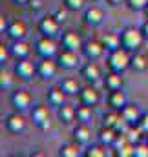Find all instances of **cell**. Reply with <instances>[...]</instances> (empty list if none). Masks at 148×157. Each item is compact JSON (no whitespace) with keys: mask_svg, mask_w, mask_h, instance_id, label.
I'll list each match as a JSON object with an SVG mask.
<instances>
[{"mask_svg":"<svg viewBox=\"0 0 148 157\" xmlns=\"http://www.w3.org/2000/svg\"><path fill=\"white\" fill-rule=\"evenodd\" d=\"M111 6H117V4H121V2H124V0H108Z\"/></svg>","mask_w":148,"mask_h":157,"instance_id":"45","label":"cell"},{"mask_svg":"<svg viewBox=\"0 0 148 157\" xmlns=\"http://www.w3.org/2000/svg\"><path fill=\"white\" fill-rule=\"evenodd\" d=\"M104 51H106V48L99 40H88V42L82 44V53H84V57L88 60H99V59H103Z\"/></svg>","mask_w":148,"mask_h":157,"instance_id":"5","label":"cell"},{"mask_svg":"<svg viewBox=\"0 0 148 157\" xmlns=\"http://www.w3.org/2000/svg\"><path fill=\"white\" fill-rule=\"evenodd\" d=\"M108 66H110L111 71H119V73H124L128 68H132V55L128 49H124L123 46L110 51L108 55Z\"/></svg>","mask_w":148,"mask_h":157,"instance_id":"2","label":"cell"},{"mask_svg":"<svg viewBox=\"0 0 148 157\" xmlns=\"http://www.w3.org/2000/svg\"><path fill=\"white\" fill-rule=\"evenodd\" d=\"M77 121L90 124V121H93V106H88V104L77 106Z\"/></svg>","mask_w":148,"mask_h":157,"instance_id":"27","label":"cell"},{"mask_svg":"<svg viewBox=\"0 0 148 157\" xmlns=\"http://www.w3.org/2000/svg\"><path fill=\"white\" fill-rule=\"evenodd\" d=\"M124 133H126L128 141H130V143H134V144L141 143V137L145 135V132L141 130V126H139V124H134V126H130V128H128Z\"/></svg>","mask_w":148,"mask_h":157,"instance_id":"30","label":"cell"},{"mask_svg":"<svg viewBox=\"0 0 148 157\" xmlns=\"http://www.w3.org/2000/svg\"><path fill=\"white\" fill-rule=\"evenodd\" d=\"M6 126L11 133H22L26 130V119L20 115V112L11 113L9 117L6 119Z\"/></svg>","mask_w":148,"mask_h":157,"instance_id":"18","label":"cell"},{"mask_svg":"<svg viewBox=\"0 0 148 157\" xmlns=\"http://www.w3.org/2000/svg\"><path fill=\"white\" fill-rule=\"evenodd\" d=\"M139 126H141V130L145 132V135H148V113H143V117L139 121Z\"/></svg>","mask_w":148,"mask_h":157,"instance_id":"40","label":"cell"},{"mask_svg":"<svg viewBox=\"0 0 148 157\" xmlns=\"http://www.w3.org/2000/svg\"><path fill=\"white\" fill-rule=\"evenodd\" d=\"M73 139L80 146L92 143V128H90L88 122H79L77 124V128L73 130Z\"/></svg>","mask_w":148,"mask_h":157,"instance_id":"15","label":"cell"},{"mask_svg":"<svg viewBox=\"0 0 148 157\" xmlns=\"http://www.w3.org/2000/svg\"><path fill=\"white\" fill-rule=\"evenodd\" d=\"M145 39L146 37H145L143 29H137V28H124L121 31V46L124 49H128L130 53L139 51V48L143 46Z\"/></svg>","mask_w":148,"mask_h":157,"instance_id":"1","label":"cell"},{"mask_svg":"<svg viewBox=\"0 0 148 157\" xmlns=\"http://www.w3.org/2000/svg\"><path fill=\"white\" fill-rule=\"evenodd\" d=\"M59 155L60 157H79L80 155V144H79L77 141L62 144L60 150H59Z\"/></svg>","mask_w":148,"mask_h":157,"instance_id":"26","label":"cell"},{"mask_svg":"<svg viewBox=\"0 0 148 157\" xmlns=\"http://www.w3.org/2000/svg\"><path fill=\"white\" fill-rule=\"evenodd\" d=\"M31 119H33V122L37 124L42 132L49 130V126H51V122H49V110L44 104H38V106H35L31 110Z\"/></svg>","mask_w":148,"mask_h":157,"instance_id":"6","label":"cell"},{"mask_svg":"<svg viewBox=\"0 0 148 157\" xmlns=\"http://www.w3.org/2000/svg\"><path fill=\"white\" fill-rule=\"evenodd\" d=\"M59 62L53 60V57H42V60L37 64V73L38 77H42L44 80H51L59 73Z\"/></svg>","mask_w":148,"mask_h":157,"instance_id":"4","label":"cell"},{"mask_svg":"<svg viewBox=\"0 0 148 157\" xmlns=\"http://www.w3.org/2000/svg\"><path fill=\"white\" fill-rule=\"evenodd\" d=\"M79 101H80V104L95 106V104L101 101V93H99L93 86H86V88H80V91H79Z\"/></svg>","mask_w":148,"mask_h":157,"instance_id":"11","label":"cell"},{"mask_svg":"<svg viewBox=\"0 0 148 157\" xmlns=\"http://www.w3.org/2000/svg\"><path fill=\"white\" fill-rule=\"evenodd\" d=\"M17 6H26V4H29V0H13Z\"/></svg>","mask_w":148,"mask_h":157,"instance_id":"44","label":"cell"},{"mask_svg":"<svg viewBox=\"0 0 148 157\" xmlns=\"http://www.w3.org/2000/svg\"><path fill=\"white\" fill-rule=\"evenodd\" d=\"M59 119L64 122V124H70L72 121L77 119V108L70 106V104H62L59 108Z\"/></svg>","mask_w":148,"mask_h":157,"instance_id":"25","label":"cell"},{"mask_svg":"<svg viewBox=\"0 0 148 157\" xmlns=\"http://www.w3.org/2000/svg\"><path fill=\"white\" fill-rule=\"evenodd\" d=\"M86 2H88V0H64V6H66L70 11H80Z\"/></svg>","mask_w":148,"mask_h":157,"instance_id":"36","label":"cell"},{"mask_svg":"<svg viewBox=\"0 0 148 157\" xmlns=\"http://www.w3.org/2000/svg\"><path fill=\"white\" fill-rule=\"evenodd\" d=\"M106 146L103 144V143H99V144H92V146H88L86 148V152H84V157H106Z\"/></svg>","mask_w":148,"mask_h":157,"instance_id":"31","label":"cell"},{"mask_svg":"<svg viewBox=\"0 0 148 157\" xmlns=\"http://www.w3.org/2000/svg\"><path fill=\"white\" fill-rule=\"evenodd\" d=\"M119 119H121V112H119V110H110L108 113L103 115V126H111V128H115V124H117Z\"/></svg>","mask_w":148,"mask_h":157,"instance_id":"33","label":"cell"},{"mask_svg":"<svg viewBox=\"0 0 148 157\" xmlns=\"http://www.w3.org/2000/svg\"><path fill=\"white\" fill-rule=\"evenodd\" d=\"M28 6L31 7V11H40L42 9V0H29Z\"/></svg>","mask_w":148,"mask_h":157,"instance_id":"42","label":"cell"},{"mask_svg":"<svg viewBox=\"0 0 148 157\" xmlns=\"http://www.w3.org/2000/svg\"><path fill=\"white\" fill-rule=\"evenodd\" d=\"M38 31L42 37H49V39H59L60 37V22L51 15V17H44L38 22Z\"/></svg>","mask_w":148,"mask_h":157,"instance_id":"3","label":"cell"},{"mask_svg":"<svg viewBox=\"0 0 148 157\" xmlns=\"http://www.w3.org/2000/svg\"><path fill=\"white\" fill-rule=\"evenodd\" d=\"M7 57H11L9 48H6V46H2V44H0V64H2V62H6V60H7Z\"/></svg>","mask_w":148,"mask_h":157,"instance_id":"39","label":"cell"},{"mask_svg":"<svg viewBox=\"0 0 148 157\" xmlns=\"http://www.w3.org/2000/svg\"><path fill=\"white\" fill-rule=\"evenodd\" d=\"M7 26H9V20L0 13V33H6L7 31Z\"/></svg>","mask_w":148,"mask_h":157,"instance_id":"41","label":"cell"},{"mask_svg":"<svg viewBox=\"0 0 148 157\" xmlns=\"http://www.w3.org/2000/svg\"><path fill=\"white\" fill-rule=\"evenodd\" d=\"M80 73H82V77L86 78V80L95 82V80L101 78V68H99L93 60H90V62H86V64L80 68Z\"/></svg>","mask_w":148,"mask_h":157,"instance_id":"21","label":"cell"},{"mask_svg":"<svg viewBox=\"0 0 148 157\" xmlns=\"http://www.w3.org/2000/svg\"><path fill=\"white\" fill-rule=\"evenodd\" d=\"M0 97H2V88H0Z\"/></svg>","mask_w":148,"mask_h":157,"instance_id":"47","label":"cell"},{"mask_svg":"<svg viewBox=\"0 0 148 157\" xmlns=\"http://www.w3.org/2000/svg\"><path fill=\"white\" fill-rule=\"evenodd\" d=\"M35 49L40 57H55L59 51L55 39H49V37H40L35 44Z\"/></svg>","mask_w":148,"mask_h":157,"instance_id":"7","label":"cell"},{"mask_svg":"<svg viewBox=\"0 0 148 157\" xmlns=\"http://www.w3.org/2000/svg\"><path fill=\"white\" fill-rule=\"evenodd\" d=\"M115 150H117V152H115V155L117 157H134V154H135V144L128 141V143L117 146Z\"/></svg>","mask_w":148,"mask_h":157,"instance_id":"32","label":"cell"},{"mask_svg":"<svg viewBox=\"0 0 148 157\" xmlns=\"http://www.w3.org/2000/svg\"><path fill=\"white\" fill-rule=\"evenodd\" d=\"M117 137H119V133H117V130L111 128V126H103V128L99 130V133H97L99 143H103L104 146H113V143L117 141Z\"/></svg>","mask_w":148,"mask_h":157,"instance_id":"19","label":"cell"},{"mask_svg":"<svg viewBox=\"0 0 148 157\" xmlns=\"http://www.w3.org/2000/svg\"><path fill=\"white\" fill-rule=\"evenodd\" d=\"M103 44H104L106 51H113V49L121 48V35H117V33H106L103 37Z\"/></svg>","mask_w":148,"mask_h":157,"instance_id":"29","label":"cell"},{"mask_svg":"<svg viewBox=\"0 0 148 157\" xmlns=\"http://www.w3.org/2000/svg\"><path fill=\"white\" fill-rule=\"evenodd\" d=\"M9 53L13 59L22 60V59H29L31 55V46L26 40H13V44L9 46Z\"/></svg>","mask_w":148,"mask_h":157,"instance_id":"9","label":"cell"},{"mask_svg":"<svg viewBox=\"0 0 148 157\" xmlns=\"http://www.w3.org/2000/svg\"><path fill=\"white\" fill-rule=\"evenodd\" d=\"M146 139H148V135H146ZM146 143H148V141H146Z\"/></svg>","mask_w":148,"mask_h":157,"instance_id":"49","label":"cell"},{"mask_svg":"<svg viewBox=\"0 0 148 157\" xmlns=\"http://www.w3.org/2000/svg\"><path fill=\"white\" fill-rule=\"evenodd\" d=\"M134 157H148V143H137Z\"/></svg>","mask_w":148,"mask_h":157,"instance_id":"38","label":"cell"},{"mask_svg":"<svg viewBox=\"0 0 148 157\" xmlns=\"http://www.w3.org/2000/svg\"><path fill=\"white\" fill-rule=\"evenodd\" d=\"M90 2H99V0H90Z\"/></svg>","mask_w":148,"mask_h":157,"instance_id":"48","label":"cell"},{"mask_svg":"<svg viewBox=\"0 0 148 157\" xmlns=\"http://www.w3.org/2000/svg\"><path fill=\"white\" fill-rule=\"evenodd\" d=\"M84 22H86L88 26H92V28L101 26V24L104 22V11H103L101 7H97V6L86 9V13H84Z\"/></svg>","mask_w":148,"mask_h":157,"instance_id":"16","label":"cell"},{"mask_svg":"<svg viewBox=\"0 0 148 157\" xmlns=\"http://www.w3.org/2000/svg\"><path fill=\"white\" fill-rule=\"evenodd\" d=\"M31 93L29 91H26V90H17V91H13V95H11V104L15 106V110L17 112H24V110H28L29 106H31Z\"/></svg>","mask_w":148,"mask_h":157,"instance_id":"8","label":"cell"},{"mask_svg":"<svg viewBox=\"0 0 148 157\" xmlns=\"http://www.w3.org/2000/svg\"><path fill=\"white\" fill-rule=\"evenodd\" d=\"M121 115H123V119L130 124V126H134V124H139V121H141V117H143V113L139 112V108L135 106V104H124L121 110Z\"/></svg>","mask_w":148,"mask_h":157,"instance_id":"14","label":"cell"},{"mask_svg":"<svg viewBox=\"0 0 148 157\" xmlns=\"http://www.w3.org/2000/svg\"><path fill=\"white\" fill-rule=\"evenodd\" d=\"M60 44L64 49H72V51H79L82 49V40L75 31H66L60 35Z\"/></svg>","mask_w":148,"mask_h":157,"instance_id":"13","label":"cell"},{"mask_svg":"<svg viewBox=\"0 0 148 157\" xmlns=\"http://www.w3.org/2000/svg\"><path fill=\"white\" fill-rule=\"evenodd\" d=\"M68 13H70V9H68L64 4H60V6L57 7V11L53 13V17H55V18H57L60 24H64V22L68 20Z\"/></svg>","mask_w":148,"mask_h":157,"instance_id":"35","label":"cell"},{"mask_svg":"<svg viewBox=\"0 0 148 157\" xmlns=\"http://www.w3.org/2000/svg\"><path fill=\"white\" fill-rule=\"evenodd\" d=\"M15 73L22 78H31L37 73V66L29 60V59H22V60H17V66H15Z\"/></svg>","mask_w":148,"mask_h":157,"instance_id":"12","label":"cell"},{"mask_svg":"<svg viewBox=\"0 0 148 157\" xmlns=\"http://www.w3.org/2000/svg\"><path fill=\"white\" fill-rule=\"evenodd\" d=\"M60 88H62V91H64L66 95H79V91H80L79 82H77L75 78H70V77L60 80Z\"/></svg>","mask_w":148,"mask_h":157,"instance_id":"28","label":"cell"},{"mask_svg":"<svg viewBox=\"0 0 148 157\" xmlns=\"http://www.w3.org/2000/svg\"><path fill=\"white\" fill-rule=\"evenodd\" d=\"M132 70H135V71H146L148 70V55L135 51L132 55Z\"/></svg>","mask_w":148,"mask_h":157,"instance_id":"24","label":"cell"},{"mask_svg":"<svg viewBox=\"0 0 148 157\" xmlns=\"http://www.w3.org/2000/svg\"><path fill=\"white\" fill-rule=\"evenodd\" d=\"M124 2H126L128 9H132V11H145L148 6V0H124Z\"/></svg>","mask_w":148,"mask_h":157,"instance_id":"34","label":"cell"},{"mask_svg":"<svg viewBox=\"0 0 148 157\" xmlns=\"http://www.w3.org/2000/svg\"><path fill=\"white\" fill-rule=\"evenodd\" d=\"M11 84H13V77L7 71H0V88L7 90V88H11Z\"/></svg>","mask_w":148,"mask_h":157,"instance_id":"37","label":"cell"},{"mask_svg":"<svg viewBox=\"0 0 148 157\" xmlns=\"http://www.w3.org/2000/svg\"><path fill=\"white\" fill-rule=\"evenodd\" d=\"M57 62L62 70H73L79 64V55H77V51H72V49H62L59 53Z\"/></svg>","mask_w":148,"mask_h":157,"instance_id":"10","label":"cell"},{"mask_svg":"<svg viewBox=\"0 0 148 157\" xmlns=\"http://www.w3.org/2000/svg\"><path fill=\"white\" fill-rule=\"evenodd\" d=\"M143 13H145V15H146V18H148V6H146V9H145V11H143Z\"/></svg>","mask_w":148,"mask_h":157,"instance_id":"46","label":"cell"},{"mask_svg":"<svg viewBox=\"0 0 148 157\" xmlns=\"http://www.w3.org/2000/svg\"><path fill=\"white\" fill-rule=\"evenodd\" d=\"M141 29H143V33H145V37L148 39V18L145 20V24H143V28H141Z\"/></svg>","mask_w":148,"mask_h":157,"instance_id":"43","label":"cell"},{"mask_svg":"<svg viewBox=\"0 0 148 157\" xmlns=\"http://www.w3.org/2000/svg\"><path fill=\"white\" fill-rule=\"evenodd\" d=\"M66 93L62 91V88H51L48 91V104L49 106H55V108H60L62 104H66Z\"/></svg>","mask_w":148,"mask_h":157,"instance_id":"20","label":"cell"},{"mask_svg":"<svg viewBox=\"0 0 148 157\" xmlns=\"http://www.w3.org/2000/svg\"><path fill=\"white\" fill-rule=\"evenodd\" d=\"M123 73H119V71H110L106 77H104V86L113 91V90H123V86H124V78L121 77Z\"/></svg>","mask_w":148,"mask_h":157,"instance_id":"22","label":"cell"},{"mask_svg":"<svg viewBox=\"0 0 148 157\" xmlns=\"http://www.w3.org/2000/svg\"><path fill=\"white\" fill-rule=\"evenodd\" d=\"M108 104H110L111 110H121L124 104H128V102H126V95L123 93V90H113V91H110V95H108Z\"/></svg>","mask_w":148,"mask_h":157,"instance_id":"23","label":"cell"},{"mask_svg":"<svg viewBox=\"0 0 148 157\" xmlns=\"http://www.w3.org/2000/svg\"><path fill=\"white\" fill-rule=\"evenodd\" d=\"M6 33L11 40H24L26 35H28V28H26V24L22 20H15V22H9Z\"/></svg>","mask_w":148,"mask_h":157,"instance_id":"17","label":"cell"}]
</instances>
